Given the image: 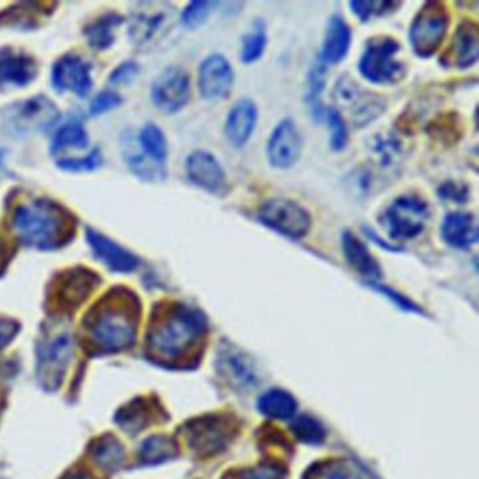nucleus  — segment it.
Wrapping results in <instances>:
<instances>
[{"instance_id": "f257e3e1", "label": "nucleus", "mask_w": 479, "mask_h": 479, "mask_svg": "<svg viewBox=\"0 0 479 479\" xmlns=\"http://www.w3.org/2000/svg\"><path fill=\"white\" fill-rule=\"evenodd\" d=\"M13 226L28 246L51 249L65 238L68 216L51 201L35 200L15 208Z\"/></svg>"}, {"instance_id": "f03ea898", "label": "nucleus", "mask_w": 479, "mask_h": 479, "mask_svg": "<svg viewBox=\"0 0 479 479\" xmlns=\"http://www.w3.org/2000/svg\"><path fill=\"white\" fill-rule=\"evenodd\" d=\"M205 332V318L197 309L176 305L152 334L151 346L155 353L174 359L195 344Z\"/></svg>"}, {"instance_id": "7ed1b4c3", "label": "nucleus", "mask_w": 479, "mask_h": 479, "mask_svg": "<svg viewBox=\"0 0 479 479\" xmlns=\"http://www.w3.org/2000/svg\"><path fill=\"white\" fill-rule=\"evenodd\" d=\"M336 112L344 113L354 127L362 128L380 117L385 110V100L375 93L368 92L350 77H340L334 86Z\"/></svg>"}, {"instance_id": "20e7f679", "label": "nucleus", "mask_w": 479, "mask_h": 479, "mask_svg": "<svg viewBox=\"0 0 479 479\" xmlns=\"http://www.w3.org/2000/svg\"><path fill=\"white\" fill-rule=\"evenodd\" d=\"M401 46L394 38H373L359 62L360 74L377 85H394L405 75V66L396 59Z\"/></svg>"}, {"instance_id": "39448f33", "label": "nucleus", "mask_w": 479, "mask_h": 479, "mask_svg": "<svg viewBox=\"0 0 479 479\" xmlns=\"http://www.w3.org/2000/svg\"><path fill=\"white\" fill-rule=\"evenodd\" d=\"M429 205L417 195H402L393 201L383 215V225L395 241H409L421 235L429 221Z\"/></svg>"}, {"instance_id": "423d86ee", "label": "nucleus", "mask_w": 479, "mask_h": 479, "mask_svg": "<svg viewBox=\"0 0 479 479\" xmlns=\"http://www.w3.org/2000/svg\"><path fill=\"white\" fill-rule=\"evenodd\" d=\"M448 13L444 5L439 2H427L417 13L409 31V40L414 53L421 56H430L439 50L448 28Z\"/></svg>"}, {"instance_id": "0eeeda50", "label": "nucleus", "mask_w": 479, "mask_h": 479, "mask_svg": "<svg viewBox=\"0 0 479 479\" xmlns=\"http://www.w3.org/2000/svg\"><path fill=\"white\" fill-rule=\"evenodd\" d=\"M259 218L264 225L288 238H304L311 229L308 211L288 198L275 197L264 201L259 208Z\"/></svg>"}, {"instance_id": "6e6552de", "label": "nucleus", "mask_w": 479, "mask_h": 479, "mask_svg": "<svg viewBox=\"0 0 479 479\" xmlns=\"http://www.w3.org/2000/svg\"><path fill=\"white\" fill-rule=\"evenodd\" d=\"M154 105L164 113H176L190 100V77L182 68H169L152 86Z\"/></svg>"}, {"instance_id": "1a4fd4ad", "label": "nucleus", "mask_w": 479, "mask_h": 479, "mask_svg": "<svg viewBox=\"0 0 479 479\" xmlns=\"http://www.w3.org/2000/svg\"><path fill=\"white\" fill-rule=\"evenodd\" d=\"M93 339L107 352L125 349L135 339L134 324L125 314L107 309L92 326Z\"/></svg>"}, {"instance_id": "9d476101", "label": "nucleus", "mask_w": 479, "mask_h": 479, "mask_svg": "<svg viewBox=\"0 0 479 479\" xmlns=\"http://www.w3.org/2000/svg\"><path fill=\"white\" fill-rule=\"evenodd\" d=\"M232 430L231 421L221 416H207L189 424V443L197 454H215L228 444Z\"/></svg>"}, {"instance_id": "9b49d317", "label": "nucleus", "mask_w": 479, "mask_h": 479, "mask_svg": "<svg viewBox=\"0 0 479 479\" xmlns=\"http://www.w3.org/2000/svg\"><path fill=\"white\" fill-rule=\"evenodd\" d=\"M234 86V71L225 56H208L198 71V87L203 96L211 102L226 99Z\"/></svg>"}, {"instance_id": "f8f14e48", "label": "nucleus", "mask_w": 479, "mask_h": 479, "mask_svg": "<svg viewBox=\"0 0 479 479\" xmlns=\"http://www.w3.org/2000/svg\"><path fill=\"white\" fill-rule=\"evenodd\" d=\"M301 155V136L291 118L280 121L270 135L267 156L277 169H288L298 161Z\"/></svg>"}, {"instance_id": "ddd939ff", "label": "nucleus", "mask_w": 479, "mask_h": 479, "mask_svg": "<svg viewBox=\"0 0 479 479\" xmlns=\"http://www.w3.org/2000/svg\"><path fill=\"white\" fill-rule=\"evenodd\" d=\"M53 84L56 89L69 90L79 97L86 96L92 87L89 64L81 56H62L54 65Z\"/></svg>"}, {"instance_id": "4468645a", "label": "nucleus", "mask_w": 479, "mask_h": 479, "mask_svg": "<svg viewBox=\"0 0 479 479\" xmlns=\"http://www.w3.org/2000/svg\"><path fill=\"white\" fill-rule=\"evenodd\" d=\"M187 176L201 189L220 193L225 189L226 177L223 166L210 152L195 151L185 161Z\"/></svg>"}, {"instance_id": "2eb2a0df", "label": "nucleus", "mask_w": 479, "mask_h": 479, "mask_svg": "<svg viewBox=\"0 0 479 479\" xmlns=\"http://www.w3.org/2000/svg\"><path fill=\"white\" fill-rule=\"evenodd\" d=\"M172 13L169 10H143L134 13L130 22V37L134 45L146 48L158 41L169 27Z\"/></svg>"}, {"instance_id": "dca6fc26", "label": "nucleus", "mask_w": 479, "mask_h": 479, "mask_svg": "<svg viewBox=\"0 0 479 479\" xmlns=\"http://www.w3.org/2000/svg\"><path fill=\"white\" fill-rule=\"evenodd\" d=\"M37 75L35 59L25 53L4 48L0 50V87L25 86Z\"/></svg>"}, {"instance_id": "f3484780", "label": "nucleus", "mask_w": 479, "mask_h": 479, "mask_svg": "<svg viewBox=\"0 0 479 479\" xmlns=\"http://www.w3.org/2000/svg\"><path fill=\"white\" fill-rule=\"evenodd\" d=\"M87 242L92 246L93 252L105 262L113 272L130 273L138 266V259L130 252L125 251L120 244L102 235L95 229H87Z\"/></svg>"}, {"instance_id": "a211bd4d", "label": "nucleus", "mask_w": 479, "mask_h": 479, "mask_svg": "<svg viewBox=\"0 0 479 479\" xmlns=\"http://www.w3.org/2000/svg\"><path fill=\"white\" fill-rule=\"evenodd\" d=\"M478 25L474 22H465L458 25L453 37L452 45L447 53L448 65L457 68H470L478 61L479 41Z\"/></svg>"}, {"instance_id": "6ab92c4d", "label": "nucleus", "mask_w": 479, "mask_h": 479, "mask_svg": "<svg viewBox=\"0 0 479 479\" xmlns=\"http://www.w3.org/2000/svg\"><path fill=\"white\" fill-rule=\"evenodd\" d=\"M257 108L251 100H241L232 107L225 123V135L231 145L241 148L251 139L256 127Z\"/></svg>"}, {"instance_id": "aec40b11", "label": "nucleus", "mask_w": 479, "mask_h": 479, "mask_svg": "<svg viewBox=\"0 0 479 479\" xmlns=\"http://www.w3.org/2000/svg\"><path fill=\"white\" fill-rule=\"evenodd\" d=\"M56 115V108L53 103L44 97L25 100V102L15 105L9 113V121L12 125L20 130L37 128L50 123Z\"/></svg>"}, {"instance_id": "412c9836", "label": "nucleus", "mask_w": 479, "mask_h": 479, "mask_svg": "<svg viewBox=\"0 0 479 479\" xmlns=\"http://www.w3.org/2000/svg\"><path fill=\"white\" fill-rule=\"evenodd\" d=\"M442 235L450 246L470 249L478 241V224L474 214L452 213L443 220Z\"/></svg>"}, {"instance_id": "4be33fe9", "label": "nucleus", "mask_w": 479, "mask_h": 479, "mask_svg": "<svg viewBox=\"0 0 479 479\" xmlns=\"http://www.w3.org/2000/svg\"><path fill=\"white\" fill-rule=\"evenodd\" d=\"M350 43H352V31L346 20L339 15H332L324 35L322 61L337 64L346 58Z\"/></svg>"}, {"instance_id": "5701e85b", "label": "nucleus", "mask_w": 479, "mask_h": 479, "mask_svg": "<svg viewBox=\"0 0 479 479\" xmlns=\"http://www.w3.org/2000/svg\"><path fill=\"white\" fill-rule=\"evenodd\" d=\"M342 246L347 262L353 269L368 278H380V263L368 251L367 246L354 234L346 231L342 236Z\"/></svg>"}, {"instance_id": "b1692460", "label": "nucleus", "mask_w": 479, "mask_h": 479, "mask_svg": "<svg viewBox=\"0 0 479 479\" xmlns=\"http://www.w3.org/2000/svg\"><path fill=\"white\" fill-rule=\"evenodd\" d=\"M259 409L266 416L274 417V419H288L295 414L297 402L285 391L272 390L260 398Z\"/></svg>"}, {"instance_id": "393cba45", "label": "nucleus", "mask_w": 479, "mask_h": 479, "mask_svg": "<svg viewBox=\"0 0 479 479\" xmlns=\"http://www.w3.org/2000/svg\"><path fill=\"white\" fill-rule=\"evenodd\" d=\"M120 23L121 17H118L117 15H107L87 25L85 35H86L90 46L96 48V50H105L112 45L113 41H115L113 30Z\"/></svg>"}, {"instance_id": "a878e982", "label": "nucleus", "mask_w": 479, "mask_h": 479, "mask_svg": "<svg viewBox=\"0 0 479 479\" xmlns=\"http://www.w3.org/2000/svg\"><path fill=\"white\" fill-rule=\"evenodd\" d=\"M69 352H71V344L66 336L59 337L48 347L45 354L43 355V363H41V370L44 374L41 377L46 378V375H53L54 378L61 375V370L65 368L66 362L69 359Z\"/></svg>"}, {"instance_id": "bb28decb", "label": "nucleus", "mask_w": 479, "mask_h": 479, "mask_svg": "<svg viewBox=\"0 0 479 479\" xmlns=\"http://www.w3.org/2000/svg\"><path fill=\"white\" fill-rule=\"evenodd\" d=\"M266 25L262 20H256L251 30L247 31L242 40L241 59L246 64L257 61L266 50Z\"/></svg>"}, {"instance_id": "cd10ccee", "label": "nucleus", "mask_w": 479, "mask_h": 479, "mask_svg": "<svg viewBox=\"0 0 479 479\" xmlns=\"http://www.w3.org/2000/svg\"><path fill=\"white\" fill-rule=\"evenodd\" d=\"M139 144L146 156L155 164H164L167 156V144L164 133L154 124H148L139 134Z\"/></svg>"}, {"instance_id": "c85d7f7f", "label": "nucleus", "mask_w": 479, "mask_h": 479, "mask_svg": "<svg viewBox=\"0 0 479 479\" xmlns=\"http://www.w3.org/2000/svg\"><path fill=\"white\" fill-rule=\"evenodd\" d=\"M87 145V134L81 124H66L56 133L53 143V152L65 151L69 148H85Z\"/></svg>"}, {"instance_id": "c756f323", "label": "nucleus", "mask_w": 479, "mask_h": 479, "mask_svg": "<svg viewBox=\"0 0 479 479\" xmlns=\"http://www.w3.org/2000/svg\"><path fill=\"white\" fill-rule=\"evenodd\" d=\"M176 454V447L174 442L165 436H154L146 440L143 445L144 463L146 464H159L169 460Z\"/></svg>"}, {"instance_id": "7c9ffc66", "label": "nucleus", "mask_w": 479, "mask_h": 479, "mask_svg": "<svg viewBox=\"0 0 479 479\" xmlns=\"http://www.w3.org/2000/svg\"><path fill=\"white\" fill-rule=\"evenodd\" d=\"M324 115L328 123L329 133H331L332 149L342 151L346 148L347 141H349L346 121L336 112V108H326L324 110Z\"/></svg>"}, {"instance_id": "2f4dec72", "label": "nucleus", "mask_w": 479, "mask_h": 479, "mask_svg": "<svg viewBox=\"0 0 479 479\" xmlns=\"http://www.w3.org/2000/svg\"><path fill=\"white\" fill-rule=\"evenodd\" d=\"M324 64L326 62L322 61V59H319V61L314 64L311 72H309L308 81L309 105L313 107L314 115H319L321 117L324 115V110H322L321 105H319V95H321L322 89H324V76H326V66H324Z\"/></svg>"}, {"instance_id": "473e14b6", "label": "nucleus", "mask_w": 479, "mask_h": 479, "mask_svg": "<svg viewBox=\"0 0 479 479\" xmlns=\"http://www.w3.org/2000/svg\"><path fill=\"white\" fill-rule=\"evenodd\" d=\"M291 429L295 433L298 440L306 443V444H319V443L324 442V427L313 417H298L297 421H294L291 424Z\"/></svg>"}, {"instance_id": "72a5a7b5", "label": "nucleus", "mask_w": 479, "mask_h": 479, "mask_svg": "<svg viewBox=\"0 0 479 479\" xmlns=\"http://www.w3.org/2000/svg\"><path fill=\"white\" fill-rule=\"evenodd\" d=\"M401 6L398 2H377V0H367V2H352L353 13L359 15V19L363 22H368L373 17H380V15H388L394 12L396 7Z\"/></svg>"}, {"instance_id": "f704fd0d", "label": "nucleus", "mask_w": 479, "mask_h": 479, "mask_svg": "<svg viewBox=\"0 0 479 479\" xmlns=\"http://www.w3.org/2000/svg\"><path fill=\"white\" fill-rule=\"evenodd\" d=\"M95 457L105 467H115L123 460V448H121L120 443L107 437V439H103L102 443L95 447Z\"/></svg>"}, {"instance_id": "c9c22d12", "label": "nucleus", "mask_w": 479, "mask_h": 479, "mask_svg": "<svg viewBox=\"0 0 479 479\" xmlns=\"http://www.w3.org/2000/svg\"><path fill=\"white\" fill-rule=\"evenodd\" d=\"M215 4L213 2H192L182 13L183 25L190 28L198 27L207 20Z\"/></svg>"}, {"instance_id": "e433bc0d", "label": "nucleus", "mask_w": 479, "mask_h": 479, "mask_svg": "<svg viewBox=\"0 0 479 479\" xmlns=\"http://www.w3.org/2000/svg\"><path fill=\"white\" fill-rule=\"evenodd\" d=\"M373 151L378 164L388 166L401 155V144L394 138H377L373 145Z\"/></svg>"}, {"instance_id": "4c0bfd02", "label": "nucleus", "mask_w": 479, "mask_h": 479, "mask_svg": "<svg viewBox=\"0 0 479 479\" xmlns=\"http://www.w3.org/2000/svg\"><path fill=\"white\" fill-rule=\"evenodd\" d=\"M224 365L228 370V374L232 375L239 383L244 384V385L254 381V374H252L251 368L244 364V359L239 357V355H234V357L228 355L225 362H224Z\"/></svg>"}, {"instance_id": "58836bf2", "label": "nucleus", "mask_w": 479, "mask_h": 479, "mask_svg": "<svg viewBox=\"0 0 479 479\" xmlns=\"http://www.w3.org/2000/svg\"><path fill=\"white\" fill-rule=\"evenodd\" d=\"M100 154L99 151L92 152L87 155L86 158L82 159H66V161L58 162L62 169L72 170V172H81V170H92L99 166Z\"/></svg>"}, {"instance_id": "ea45409f", "label": "nucleus", "mask_w": 479, "mask_h": 479, "mask_svg": "<svg viewBox=\"0 0 479 479\" xmlns=\"http://www.w3.org/2000/svg\"><path fill=\"white\" fill-rule=\"evenodd\" d=\"M232 479H284V475L274 467H256L239 471L232 475Z\"/></svg>"}, {"instance_id": "a19ab883", "label": "nucleus", "mask_w": 479, "mask_h": 479, "mask_svg": "<svg viewBox=\"0 0 479 479\" xmlns=\"http://www.w3.org/2000/svg\"><path fill=\"white\" fill-rule=\"evenodd\" d=\"M121 99L118 95L113 92H103L97 95L90 105V113L93 115H102V113L108 112L112 108L117 107L120 105Z\"/></svg>"}, {"instance_id": "79ce46f5", "label": "nucleus", "mask_w": 479, "mask_h": 479, "mask_svg": "<svg viewBox=\"0 0 479 479\" xmlns=\"http://www.w3.org/2000/svg\"><path fill=\"white\" fill-rule=\"evenodd\" d=\"M467 187L463 185H455V183L450 182L445 183L440 187L439 195H442L444 200L455 201V203H463L467 200L468 197Z\"/></svg>"}, {"instance_id": "37998d69", "label": "nucleus", "mask_w": 479, "mask_h": 479, "mask_svg": "<svg viewBox=\"0 0 479 479\" xmlns=\"http://www.w3.org/2000/svg\"><path fill=\"white\" fill-rule=\"evenodd\" d=\"M138 74V65L134 64V62H127V64H123V65L118 66L115 72H113L112 79L110 82L112 84H125V82L133 81V77Z\"/></svg>"}, {"instance_id": "c03bdc74", "label": "nucleus", "mask_w": 479, "mask_h": 479, "mask_svg": "<svg viewBox=\"0 0 479 479\" xmlns=\"http://www.w3.org/2000/svg\"><path fill=\"white\" fill-rule=\"evenodd\" d=\"M319 479H360V476L352 468L334 465V467L322 468Z\"/></svg>"}, {"instance_id": "a18cd8bd", "label": "nucleus", "mask_w": 479, "mask_h": 479, "mask_svg": "<svg viewBox=\"0 0 479 479\" xmlns=\"http://www.w3.org/2000/svg\"><path fill=\"white\" fill-rule=\"evenodd\" d=\"M377 290H380L381 293L385 294V295H388V297L391 298V300L395 301L396 304H398L399 306H402V308L408 309V311H417L416 306L414 305V304L409 303L406 298L402 297V295H399L398 293H395V291L391 290V288L388 287H383V285H374Z\"/></svg>"}, {"instance_id": "49530a36", "label": "nucleus", "mask_w": 479, "mask_h": 479, "mask_svg": "<svg viewBox=\"0 0 479 479\" xmlns=\"http://www.w3.org/2000/svg\"><path fill=\"white\" fill-rule=\"evenodd\" d=\"M15 329L13 322L2 321L0 319V347L7 344V342L12 339L13 334H15Z\"/></svg>"}, {"instance_id": "de8ad7c7", "label": "nucleus", "mask_w": 479, "mask_h": 479, "mask_svg": "<svg viewBox=\"0 0 479 479\" xmlns=\"http://www.w3.org/2000/svg\"><path fill=\"white\" fill-rule=\"evenodd\" d=\"M4 259H6V244H5L4 239H0V263Z\"/></svg>"}, {"instance_id": "09e8293b", "label": "nucleus", "mask_w": 479, "mask_h": 479, "mask_svg": "<svg viewBox=\"0 0 479 479\" xmlns=\"http://www.w3.org/2000/svg\"><path fill=\"white\" fill-rule=\"evenodd\" d=\"M68 479H90L89 476L84 475V474H76V475H72Z\"/></svg>"}]
</instances>
